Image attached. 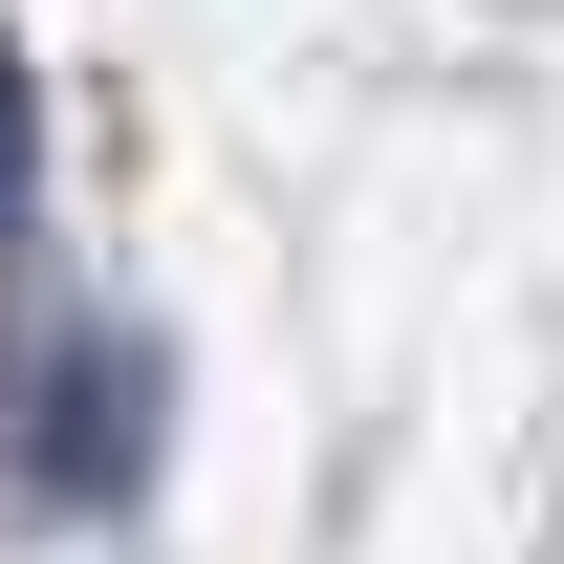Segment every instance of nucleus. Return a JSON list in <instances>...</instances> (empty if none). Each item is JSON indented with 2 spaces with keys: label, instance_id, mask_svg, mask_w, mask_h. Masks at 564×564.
Listing matches in <instances>:
<instances>
[{
  "label": "nucleus",
  "instance_id": "nucleus-1",
  "mask_svg": "<svg viewBox=\"0 0 564 564\" xmlns=\"http://www.w3.org/2000/svg\"><path fill=\"white\" fill-rule=\"evenodd\" d=\"M22 174H44V109H22V66H0V239H22Z\"/></svg>",
  "mask_w": 564,
  "mask_h": 564
}]
</instances>
